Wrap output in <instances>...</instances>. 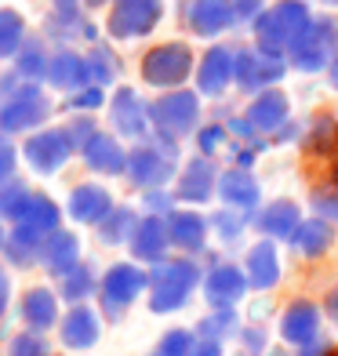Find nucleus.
<instances>
[{
	"label": "nucleus",
	"mask_w": 338,
	"mask_h": 356,
	"mask_svg": "<svg viewBox=\"0 0 338 356\" xmlns=\"http://www.w3.org/2000/svg\"><path fill=\"white\" fill-rule=\"evenodd\" d=\"M309 8H305V0H280V4H273L269 11L259 15V22H255V37H259V47L269 55H280L287 51L298 37L302 29L309 26Z\"/></svg>",
	"instance_id": "nucleus-1"
},
{
	"label": "nucleus",
	"mask_w": 338,
	"mask_h": 356,
	"mask_svg": "<svg viewBox=\"0 0 338 356\" xmlns=\"http://www.w3.org/2000/svg\"><path fill=\"white\" fill-rule=\"evenodd\" d=\"M200 280V269L189 258H175V262H156L150 273V309L153 313H175L189 302L193 287Z\"/></svg>",
	"instance_id": "nucleus-2"
},
{
	"label": "nucleus",
	"mask_w": 338,
	"mask_h": 356,
	"mask_svg": "<svg viewBox=\"0 0 338 356\" xmlns=\"http://www.w3.org/2000/svg\"><path fill=\"white\" fill-rule=\"evenodd\" d=\"M175 175V138L156 135L153 142L127 153V178L142 189H160Z\"/></svg>",
	"instance_id": "nucleus-3"
},
{
	"label": "nucleus",
	"mask_w": 338,
	"mask_h": 356,
	"mask_svg": "<svg viewBox=\"0 0 338 356\" xmlns=\"http://www.w3.org/2000/svg\"><path fill=\"white\" fill-rule=\"evenodd\" d=\"M51 113V102L44 99V91L37 84H22L15 88L4 102H0V135H22V131H33L47 120Z\"/></svg>",
	"instance_id": "nucleus-4"
},
{
	"label": "nucleus",
	"mask_w": 338,
	"mask_h": 356,
	"mask_svg": "<svg viewBox=\"0 0 338 356\" xmlns=\"http://www.w3.org/2000/svg\"><path fill=\"white\" fill-rule=\"evenodd\" d=\"M335 47H338V19L324 15V19H313L305 26L302 37L287 51H291V66H298L302 73H320L335 55Z\"/></svg>",
	"instance_id": "nucleus-5"
},
{
	"label": "nucleus",
	"mask_w": 338,
	"mask_h": 356,
	"mask_svg": "<svg viewBox=\"0 0 338 356\" xmlns=\"http://www.w3.org/2000/svg\"><path fill=\"white\" fill-rule=\"evenodd\" d=\"M197 120H200V102L193 91H171L150 106V124L156 127V135H168V138L189 135Z\"/></svg>",
	"instance_id": "nucleus-6"
},
{
	"label": "nucleus",
	"mask_w": 338,
	"mask_h": 356,
	"mask_svg": "<svg viewBox=\"0 0 338 356\" xmlns=\"http://www.w3.org/2000/svg\"><path fill=\"white\" fill-rule=\"evenodd\" d=\"M193 73V51L186 44H160L142 58V80L153 88H179Z\"/></svg>",
	"instance_id": "nucleus-7"
},
{
	"label": "nucleus",
	"mask_w": 338,
	"mask_h": 356,
	"mask_svg": "<svg viewBox=\"0 0 338 356\" xmlns=\"http://www.w3.org/2000/svg\"><path fill=\"white\" fill-rule=\"evenodd\" d=\"M164 15V0H117L109 15V37L135 40L153 33V26Z\"/></svg>",
	"instance_id": "nucleus-8"
},
{
	"label": "nucleus",
	"mask_w": 338,
	"mask_h": 356,
	"mask_svg": "<svg viewBox=\"0 0 338 356\" xmlns=\"http://www.w3.org/2000/svg\"><path fill=\"white\" fill-rule=\"evenodd\" d=\"M73 142L66 135V127H47V131H33L22 145L26 164L33 168L37 175H55L66 160L73 156Z\"/></svg>",
	"instance_id": "nucleus-9"
},
{
	"label": "nucleus",
	"mask_w": 338,
	"mask_h": 356,
	"mask_svg": "<svg viewBox=\"0 0 338 356\" xmlns=\"http://www.w3.org/2000/svg\"><path fill=\"white\" fill-rule=\"evenodd\" d=\"M146 284H150V277L138 266H131V262L113 266L106 277H102V305H106V313L109 316H120L127 305H131L142 291H146Z\"/></svg>",
	"instance_id": "nucleus-10"
},
{
	"label": "nucleus",
	"mask_w": 338,
	"mask_h": 356,
	"mask_svg": "<svg viewBox=\"0 0 338 356\" xmlns=\"http://www.w3.org/2000/svg\"><path fill=\"white\" fill-rule=\"evenodd\" d=\"M284 76V62L280 55H269V51H251V47H244V51L236 55V73L233 80L240 84V91H262L269 84H277V80Z\"/></svg>",
	"instance_id": "nucleus-11"
},
{
	"label": "nucleus",
	"mask_w": 338,
	"mask_h": 356,
	"mask_svg": "<svg viewBox=\"0 0 338 356\" xmlns=\"http://www.w3.org/2000/svg\"><path fill=\"white\" fill-rule=\"evenodd\" d=\"M186 22L197 37H218L236 22L233 0H193L186 11Z\"/></svg>",
	"instance_id": "nucleus-12"
},
{
	"label": "nucleus",
	"mask_w": 338,
	"mask_h": 356,
	"mask_svg": "<svg viewBox=\"0 0 338 356\" xmlns=\"http://www.w3.org/2000/svg\"><path fill=\"white\" fill-rule=\"evenodd\" d=\"M109 120L117 127V135L124 138H142L150 124V106H142V99L131 88H120L109 102Z\"/></svg>",
	"instance_id": "nucleus-13"
},
{
	"label": "nucleus",
	"mask_w": 338,
	"mask_h": 356,
	"mask_svg": "<svg viewBox=\"0 0 338 356\" xmlns=\"http://www.w3.org/2000/svg\"><path fill=\"white\" fill-rule=\"evenodd\" d=\"M248 291V273H240L236 266H215L204 280V295L211 309H233Z\"/></svg>",
	"instance_id": "nucleus-14"
},
{
	"label": "nucleus",
	"mask_w": 338,
	"mask_h": 356,
	"mask_svg": "<svg viewBox=\"0 0 338 356\" xmlns=\"http://www.w3.org/2000/svg\"><path fill=\"white\" fill-rule=\"evenodd\" d=\"M47 84L51 88H62V91H80L88 88L91 80V70H88V58L70 51V47H62V51L51 55V62H47Z\"/></svg>",
	"instance_id": "nucleus-15"
},
{
	"label": "nucleus",
	"mask_w": 338,
	"mask_h": 356,
	"mask_svg": "<svg viewBox=\"0 0 338 356\" xmlns=\"http://www.w3.org/2000/svg\"><path fill=\"white\" fill-rule=\"evenodd\" d=\"M109 211H113V197L102 186L88 182V186H77L70 193V218L80 225H99Z\"/></svg>",
	"instance_id": "nucleus-16"
},
{
	"label": "nucleus",
	"mask_w": 338,
	"mask_h": 356,
	"mask_svg": "<svg viewBox=\"0 0 338 356\" xmlns=\"http://www.w3.org/2000/svg\"><path fill=\"white\" fill-rule=\"evenodd\" d=\"M211 186H215V160H207L200 153V156H193L189 164L182 168L175 197L189 200V204H204V200H211Z\"/></svg>",
	"instance_id": "nucleus-17"
},
{
	"label": "nucleus",
	"mask_w": 338,
	"mask_h": 356,
	"mask_svg": "<svg viewBox=\"0 0 338 356\" xmlns=\"http://www.w3.org/2000/svg\"><path fill=\"white\" fill-rule=\"evenodd\" d=\"M168 244H171V233H168V222L160 215L142 218L131 233V254L142 258V262H164Z\"/></svg>",
	"instance_id": "nucleus-18"
},
{
	"label": "nucleus",
	"mask_w": 338,
	"mask_h": 356,
	"mask_svg": "<svg viewBox=\"0 0 338 356\" xmlns=\"http://www.w3.org/2000/svg\"><path fill=\"white\" fill-rule=\"evenodd\" d=\"M236 73V55L225 51V47H211L204 58H200V70H197V88L204 95H222L230 88V80Z\"/></svg>",
	"instance_id": "nucleus-19"
},
{
	"label": "nucleus",
	"mask_w": 338,
	"mask_h": 356,
	"mask_svg": "<svg viewBox=\"0 0 338 356\" xmlns=\"http://www.w3.org/2000/svg\"><path fill=\"white\" fill-rule=\"evenodd\" d=\"M80 153H84V164L99 175H124L127 171V153L120 149V142L106 131H95V138Z\"/></svg>",
	"instance_id": "nucleus-20"
},
{
	"label": "nucleus",
	"mask_w": 338,
	"mask_h": 356,
	"mask_svg": "<svg viewBox=\"0 0 338 356\" xmlns=\"http://www.w3.org/2000/svg\"><path fill=\"white\" fill-rule=\"evenodd\" d=\"M58 331H62V346L91 349L95 342H99V334H102V323H99V316H95V309H88V305H73Z\"/></svg>",
	"instance_id": "nucleus-21"
},
{
	"label": "nucleus",
	"mask_w": 338,
	"mask_h": 356,
	"mask_svg": "<svg viewBox=\"0 0 338 356\" xmlns=\"http://www.w3.org/2000/svg\"><path fill=\"white\" fill-rule=\"evenodd\" d=\"M320 331V313H316V305L313 302H291L287 305V313L280 320V334L287 338L291 346H305V342H313Z\"/></svg>",
	"instance_id": "nucleus-22"
},
{
	"label": "nucleus",
	"mask_w": 338,
	"mask_h": 356,
	"mask_svg": "<svg viewBox=\"0 0 338 356\" xmlns=\"http://www.w3.org/2000/svg\"><path fill=\"white\" fill-rule=\"evenodd\" d=\"M44 266L55 273V277H66V273L73 266H80V244H77V236L66 233V229H55V233H47L44 236Z\"/></svg>",
	"instance_id": "nucleus-23"
},
{
	"label": "nucleus",
	"mask_w": 338,
	"mask_h": 356,
	"mask_svg": "<svg viewBox=\"0 0 338 356\" xmlns=\"http://www.w3.org/2000/svg\"><path fill=\"white\" fill-rule=\"evenodd\" d=\"M22 320L33 331H47L51 323H58V298L51 287H29L22 295Z\"/></svg>",
	"instance_id": "nucleus-24"
},
{
	"label": "nucleus",
	"mask_w": 338,
	"mask_h": 356,
	"mask_svg": "<svg viewBox=\"0 0 338 356\" xmlns=\"http://www.w3.org/2000/svg\"><path fill=\"white\" fill-rule=\"evenodd\" d=\"M168 233H171V244H175V248L197 254V251H204L207 222H204L197 211H171V215H168Z\"/></svg>",
	"instance_id": "nucleus-25"
},
{
	"label": "nucleus",
	"mask_w": 338,
	"mask_h": 356,
	"mask_svg": "<svg viewBox=\"0 0 338 356\" xmlns=\"http://www.w3.org/2000/svg\"><path fill=\"white\" fill-rule=\"evenodd\" d=\"M280 280V258H277V248L262 240V244H255L251 254H248V284L259 287V291H269L273 284Z\"/></svg>",
	"instance_id": "nucleus-26"
},
{
	"label": "nucleus",
	"mask_w": 338,
	"mask_h": 356,
	"mask_svg": "<svg viewBox=\"0 0 338 356\" xmlns=\"http://www.w3.org/2000/svg\"><path fill=\"white\" fill-rule=\"evenodd\" d=\"M331 240H335V229H331L328 218H305V222H298V229L291 233L295 251L305 254V258L324 254V251L331 248Z\"/></svg>",
	"instance_id": "nucleus-27"
},
{
	"label": "nucleus",
	"mask_w": 338,
	"mask_h": 356,
	"mask_svg": "<svg viewBox=\"0 0 338 356\" xmlns=\"http://www.w3.org/2000/svg\"><path fill=\"white\" fill-rule=\"evenodd\" d=\"M218 193L225 204L240 207V211H248V207L259 204V186H255V178L248 175V168H233L218 178Z\"/></svg>",
	"instance_id": "nucleus-28"
},
{
	"label": "nucleus",
	"mask_w": 338,
	"mask_h": 356,
	"mask_svg": "<svg viewBox=\"0 0 338 356\" xmlns=\"http://www.w3.org/2000/svg\"><path fill=\"white\" fill-rule=\"evenodd\" d=\"M248 120L255 124V131H277V127H284V120H287V99L280 91H262L259 99L251 102Z\"/></svg>",
	"instance_id": "nucleus-29"
},
{
	"label": "nucleus",
	"mask_w": 338,
	"mask_h": 356,
	"mask_svg": "<svg viewBox=\"0 0 338 356\" xmlns=\"http://www.w3.org/2000/svg\"><path fill=\"white\" fill-rule=\"evenodd\" d=\"M40 251H44V233L33 229V225H26V222L15 225V233L8 236V244H4V254L11 258L15 266H33L40 258Z\"/></svg>",
	"instance_id": "nucleus-30"
},
{
	"label": "nucleus",
	"mask_w": 338,
	"mask_h": 356,
	"mask_svg": "<svg viewBox=\"0 0 338 356\" xmlns=\"http://www.w3.org/2000/svg\"><path fill=\"white\" fill-rule=\"evenodd\" d=\"M298 204L295 200H273L266 211L259 215V225H262V233L269 236H291L298 229Z\"/></svg>",
	"instance_id": "nucleus-31"
},
{
	"label": "nucleus",
	"mask_w": 338,
	"mask_h": 356,
	"mask_svg": "<svg viewBox=\"0 0 338 356\" xmlns=\"http://www.w3.org/2000/svg\"><path fill=\"white\" fill-rule=\"evenodd\" d=\"M19 222L33 225V229H40V233L47 236V233H55V229H58V222H62V211H58V204H55L51 197H47V193H33Z\"/></svg>",
	"instance_id": "nucleus-32"
},
{
	"label": "nucleus",
	"mask_w": 338,
	"mask_h": 356,
	"mask_svg": "<svg viewBox=\"0 0 338 356\" xmlns=\"http://www.w3.org/2000/svg\"><path fill=\"white\" fill-rule=\"evenodd\" d=\"M22 33H26V22L19 11L11 8H0V58H15L22 51Z\"/></svg>",
	"instance_id": "nucleus-33"
},
{
	"label": "nucleus",
	"mask_w": 338,
	"mask_h": 356,
	"mask_svg": "<svg viewBox=\"0 0 338 356\" xmlns=\"http://www.w3.org/2000/svg\"><path fill=\"white\" fill-rule=\"evenodd\" d=\"M29 197H33V189H29L26 182H19V178H4V182H0V218L19 222Z\"/></svg>",
	"instance_id": "nucleus-34"
},
{
	"label": "nucleus",
	"mask_w": 338,
	"mask_h": 356,
	"mask_svg": "<svg viewBox=\"0 0 338 356\" xmlns=\"http://www.w3.org/2000/svg\"><path fill=\"white\" fill-rule=\"evenodd\" d=\"M135 225H138V218H135L131 207H113V211L99 222V233H102L106 244H124V240H131Z\"/></svg>",
	"instance_id": "nucleus-35"
},
{
	"label": "nucleus",
	"mask_w": 338,
	"mask_h": 356,
	"mask_svg": "<svg viewBox=\"0 0 338 356\" xmlns=\"http://www.w3.org/2000/svg\"><path fill=\"white\" fill-rule=\"evenodd\" d=\"M47 62H51V55L44 51V44H22V51L15 55V73L22 80L47 76Z\"/></svg>",
	"instance_id": "nucleus-36"
},
{
	"label": "nucleus",
	"mask_w": 338,
	"mask_h": 356,
	"mask_svg": "<svg viewBox=\"0 0 338 356\" xmlns=\"http://www.w3.org/2000/svg\"><path fill=\"white\" fill-rule=\"evenodd\" d=\"M88 70H91L95 84H113L117 73H120V62H117V55H113L106 44H95L88 51Z\"/></svg>",
	"instance_id": "nucleus-37"
},
{
	"label": "nucleus",
	"mask_w": 338,
	"mask_h": 356,
	"mask_svg": "<svg viewBox=\"0 0 338 356\" xmlns=\"http://www.w3.org/2000/svg\"><path fill=\"white\" fill-rule=\"evenodd\" d=\"M58 291H62V298H66V302L80 305V302H84L91 291H95V273H91L88 266H73L66 277H62V287H58Z\"/></svg>",
	"instance_id": "nucleus-38"
},
{
	"label": "nucleus",
	"mask_w": 338,
	"mask_h": 356,
	"mask_svg": "<svg viewBox=\"0 0 338 356\" xmlns=\"http://www.w3.org/2000/svg\"><path fill=\"white\" fill-rule=\"evenodd\" d=\"M8 356H51V346L44 342V334H40V331H33V327H29L26 334L11 338Z\"/></svg>",
	"instance_id": "nucleus-39"
},
{
	"label": "nucleus",
	"mask_w": 338,
	"mask_h": 356,
	"mask_svg": "<svg viewBox=\"0 0 338 356\" xmlns=\"http://www.w3.org/2000/svg\"><path fill=\"white\" fill-rule=\"evenodd\" d=\"M193 334L189 331H182V327H175V331H168L164 338H160V346L153 349V356H189L193 353Z\"/></svg>",
	"instance_id": "nucleus-40"
},
{
	"label": "nucleus",
	"mask_w": 338,
	"mask_h": 356,
	"mask_svg": "<svg viewBox=\"0 0 338 356\" xmlns=\"http://www.w3.org/2000/svg\"><path fill=\"white\" fill-rule=\"evenodd\" d=\"M106 102V95H102V84H88V88H80V91H73V99L66 102L70 109H84V113H91V109H99Z\"/></svg>",
	"instance_id": "nucleus-41"
},
{
	"label": "nucleus",
	"mask_w": 338,
	"mask_h": 356,
	"mask_svg": "<svg viewBox=\"0 0 338 356\" xmlns=\"http://www.w3.org/2000/svg\"><path fill=\"white\" fill-rule=\"evenodd\" d=\"M225 331H233V309H218L200 323V334L204 338H222Z\"/></svg>",
	"instance_id": "nucleus-42"
},
{
	"label": "nucleus",
	"mask_w": 338,
	"mask_h": 356,
	"mask_svg": "<svg viewBox=\"0 0 338 356\" xmlns=\"http://www.w3.org/2000/svg\"><path fill=\"white\" fill-rule=\"evenodd\" d=\"M95 131H99V127H95L88 117H80V120H73V124L66 127V135H70V142H73V149H84V145L95 138Z\"/></svg>",
	"instance_id": "nucleus-43"
},
{
	"label": "nucleus",
	"mask_w": 338,
	"mask_h": 356,
	"mask_svg": "<svg viewBox=\"0 0 338 356\" xmlns=\"http://www.w3.org/2000/svg\"><path fill=\"white\" fill-rule=\"evenodd\" d=\"M211 225L222 233V240H236L240 229H244V218H236V215H230V211H218V215L211 218Z\"/></svg>",
	"instance_id": "nucleus-44"
},
{
	"label": "nucleus",
	"mask_w": 338,
	"mask_h": 356,
	"mask_svg": "<svg viewBox=\"0 0 338 356\" xmlns=\"http://www.w3.org/2000/svg\"><path fill=\"white\" fill-rule=\"evenodd\" d=\"M197 142H200V153H204V156H207V153L215 156V153L222 149V142H225V131H222L218 124H211V127H204V131L197 135Z\"/></svg>",
	"instance_id": "nucleus-45"
},
{
	"label": "nucleus",
	"mask_w": 338,
	"mask_h": 356,
	"mask_svg": "<svg viewBox=\"0 0 338 356\" xmlns=\"http://www.w3.org/2000/svg\"><path fill=\"white\" fill-rule=\"evenodd\" d=\"M313 207L320 218H338V193H316Z\"/></svg>",
	"instance_id": "nucleus-46"
},
{
	"label": "nucleus",
	"mask_w": 338,
	"mask_h": 356,
	"mask_svg": "<svg viewBox=\"0 0 338 356\" xmlns=\"http://www.w3.org/2000/svg\"><path fill=\"white\" fill-rule=\"evenodd\" d=\"M11 171H15V145L8 142V135H0V182L11 178Z\"/></svg>",
	"instance_id": "nucleus-47"
},
{
	"label": "nucleus",
	"mask_w": 338,
	"mask_h": 356,
	"mask_svg": "<svg viewBox=\"0 0 338 356\" xmlns=\"http://www.w3.org/2000/svg\"><path fill=\"white\" fill-rule=\"evenodd\" d=\"M240 342H244V349H248L251 356H259V353L266 349V334H262L259 327H248V331H240Z\"/></svg>",
	"instance_id": "nucleus-48"
},
{
	"label": "nucleus",
	"mask_w": 338,
	"mask_h": 356,
	"mask_svg": "<svg viewBox=\"0 0 338 356\" xmlns=\"http://www.w3.org/2000/svg\"><path fill=\"white\" fill-rule=\"evenodd\" d=\"M233 8H236V19L244 22V19H255V15H262V0H233Z\"/></svg>",
	"instance_id": "nucleus-49"
},
{
	"label": "nucleus",
	"mask_w": 338,
	"mask_h": 356,
	"mask_svg": "<svg viewBox=\"0 0 338 356\" xmlns=\"http://www.w3.org/2000/svg\"><path fill=\"white\" fill-rule=\"evenodd\" d=\"M189 356H222V346H218V338H204V342L193 346Z\"/></svg>",
	"instance_id": "nucleus-50"
},
{
	"label": "nucleus",
	"mask_w": 338,
	"mask_h": 356,
	"mask_svg": "<svg viewBox=\"0 0 338 356\" xmlns=\"http://www.w3.org/2000/svg\"><path fill=\"white\" fill-rule=\"evenodd\" d=\"M146 207H150V211H168L171 197H164L160 189H150V193H146Z\"/></svg>",
	"instance_id": "nucleus-51"
},
{
	"label": "nucleus",
	"mask_w": 338,
	"mask_h": 356,
	"mask_svg": "<svg viewBox=\"0 0 338 356\" xmlns=\"http://www.w3.org/2000/svg\"><path fill=\"white\" fill-rule=\"evenodd\" d=\"M298 356H328V346L324 342H305V346H298Z\"/></svg>",
	"instance_id": "nucleus-52"
},
{
	"label": "nucleus",
	"mask_w": 338,
	"mask_h": 356,
	"mask_svg": "<svg viewBox=\"0 0 338 356\" xmlns=\"http://www.w3.org/2000/svg\"><path fill=\"white\" fill-rule=\"evenodd\" d=\"M8 291H11V284H8V273L0 269V316H4V305H8Z\"/></svg>",
	"instance_id": "nucleus-53"
},
{
	"label": "nucleus",
	"mask_w": 338,
	"mask_h": 356,
	"mask_svg": "<svg viewBox=\"0 0 338 356\" xmlns=\"http://www.w3.org/2000/svg\"><path fill=\"white\" fill-rule=\"evenodd\" d=\"M328 313H331V316L338 320V287H335L331 295H328Z\"/></svg>",
	"instance_id": "nucleus-54"
},
{
	"label": "nucleus",
	"mask_w": 338,
	"mask_h": 356,
	"mask_svg": "<svg viewBox=\"0 0 338 356\" xmlns=\"http://www.w3.org/2000/svg\"><path fill=\"white\" fill-rule=\"evenodd\" d=\"M51 4H55L58 11H77V4H80V0H51Z\"/></svg>",
	"instance_id": "nucleus-55"
},
{
	"label": "nucleus",
	"mask_w": 338,
	"mask_h": 356,
	"mask_svg": "<svg viewBox=\"0 0 338 356\" xmlns=\"http://www.w3.org/2000/svg\"><path fill=\"white\" fill-rule=\"evenodd\" d=\"M328 73H331V84H335V88H338V58H335V62H331V70H328Z\"/></svg>",
	"instance_id": "nucleus-56"
},
{
	"label": "nucleus",
	"mask_w": 338,
	"mask_h": 356,
	"mask_svg": "<svg viewBox=\"0 0 338 356\" xmlns=\"http://www.w3.org/2000/svg\"><path fill=\"white\" fill-rule=\"evenodd\" d=\"M4 244H8V233H4V225H0V251H4Z\"/></svg>",
	"instance_id": "nucleus-57"
},
{
	"label": "nucleus",
	"mask_w": 338,
	"mask_h": 356,
	"mask_svg": "<svg viewBox=\"0 0 338 356\" xmlns=\"http://www.w3.org/2000/svg\"><path fill=\"white\" fill-rule=\"evenodd\" d=\"M88 4H91V8H102V4H109V0H88Z\"/></svg>",
	"instance_id": "nucleus-58"
},
{
	"label": "nucleus",
	"mask_w": 338,
	"mask_h": 356,
	"mask_svg": "<svg viewBox=\"0 0 338 356\" xmlns=\"http://www.w3.org/2000/svg\"><path fill=\"white\" fill-rule=\"evenodd\" d=\"M324 4H331V8H338V0H324Z\"/></svg>",
	"instance_id": "nucleus-59"
},
{
	"label": "nucleus",
	"mask_w": 338,
	"mask_h": 356,
	"mask_svg": "<svg viewBox=\"0 0 338 356\" xmlns=\"http://www.w3.org/2000/svg\"><path fill=\"white\" fill-rule=\"evenodd\" d=\"M328 356H338V349H328Z\"/></svg>",
	"instance_id": "nucleus-60"
}]
</instances>
